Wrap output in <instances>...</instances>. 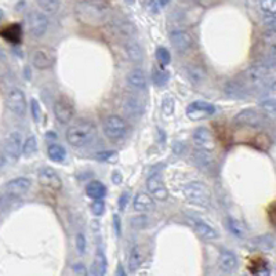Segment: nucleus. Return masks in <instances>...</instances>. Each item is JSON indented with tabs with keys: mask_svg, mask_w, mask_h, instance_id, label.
Instances as JSON below:
<instances>
[{
	"mask_svg": "<svg viewBox=\"0 0 276 276\" xmlns=\"http://www.w3.org/2000/svg\"><path fill=\"white\" fill-rule=\"evenodd\" d=\"M272 72H273V65L266 64V62H257L251 65L249 69L245 72V82L250 89H264L275 83L276 79H272Z\"/></svg>",
	"mask_w": 276,
	"mask_h": 276,
	"instance_id": "1",
	"label": "nucleus"
},
{
	"mask_svg": "<svg viewBox=\"0 0 276 276\" xmlns=\"http://www.w3.org/2000/svg\"><path fill=\"white\" fill-rule=\"evenodd\" d=\"M96 137V127L89 121H77L66 130V141L75 148L89 145Z\"/></svg>",
	"mask_w": 276,
	"mask_h": 276,
	"instance_id": "2",
	"label": "nucleus"
},
{
	"mask_svg": "<svg viewBox=\"0 0 276 276\" xmlns=\"http://www.w3.org/2000/svg\"><path fill=\"white\" fill-rule=\"evenodd\" d=\"M185 199L192 205L201 207H207L210 205L211 193L209 186L201 181H192L188 182L184 188Z\"/></svg>",
	"mask_w": 276,
	"mask_h": 276,
	"instance_id": "3",
	"label": "nucleus"
},
{
	"mask_svg": "<svg viewBox=\"0 0 276 276\" xmlns=\"http://www.w3.org/2000/svg\"><path fill=\"white\" fill-rule=\"evenodd\" d=\"M102 130L106 138L110 141H121L123 140L129 131V126L126 123L123 117L117 115H109L104 121Z\"/></svg>",
	"mask_w": 276,
	"mask_h": 276,
	"instance_id": "4",
	"label": "nucleus"
},
{
	"mask_svg": "<svg viewBox=\"0 0 276 276\" xmlns=\"http://www.w3.org/2000/svg\"><path fill=\"white\" fill-rule=\"evenodd\" d=\"M79 14L86 22H91V25H98L100 22L106 20L108 9L102 3H85L79 7Z\"/></svg>",
	"mask_w": 276,
	"mask_h": 276,
	"instance_id": "5",
	"label": "nucleus"
},
{
	"mask_svg": "<svg viewBox=\"0 0 276 276\" xmlns=\"http://www.w3.org/2000/svg\"><path fill=\"white\" fill-rule=\"evenodd\" d=\"M22 136L18 131H13L6 137L3 144V157L9 161V163H15L20 159L22 153Z\"/></svg>",
	"mask_w": 276,
	"mask_h": 276,
	"instance_id": "6",
	"label": "nucleus"
},
{
	"mask_svg": "<svg viewBox=\"0 0 276 276\" xmlns=\"http://www.w3.org/2000/svg\"><path fill=\"white\" fill-rule=\"evenodd\" d=\"M260 50H261V62L266 64H275L276 61V29H269L262 33L260 42Z\"/></svg>",
	"mask_w": 276,
	"mask_h": 276,
	"instance_id": "7",
	"label": "nucleus"
},
{
	"mask_svg": "<svg viewBox=\"0 0 276 276\" xmlns=\"http://www.w3.org/2000/svg\"><path fill=\"white\" fill-rule=\"evenodd\" d=\"M214 112H216V106L206 101H193L186 106V116L193 122L207 119L211 115H214Z\"/></svg>",
	"mask_w": 276,
	"mask_h": 276,
	"instance_id": "8",
	"label": "nucleus"
},
{
	"mask_svg": "<svg viewBox=\"0 0 276 276\" xmlns=\"http://www.w3.org/2000/svg\"><path fill=\"white\" fill-rule=\"evenodd\" d=\"M264 116L258 113L254 109H243L233 117V125L241 126V127H251V129H258L264 126Z\"/></svg>",
	"mask_w": 276,
	"mask_h": 276,
	"instance_id": "9",
	"label": "nucleus"
},
{
	"mask_svg": "<svg viewBox=\"0 0 276 276\" xmlns=\"http://www.w3.org/2000/svg\"><path fill=\"white\" fill-rule=\"evenodd\" d=\"M6 106L15 113V115H24L26 110V97L24 91L13 87L6 94Z\"/></svg>",
	"mask_w": 276,
	"mask_h": 276,
	"instance_id": "10",
	"label": "nucleus"
},
{
	"mask_svg": "<svg viewBox=\"0 0 276 276\" xmlns=\"http://www.w3.org/2000/svg\"><path fill=\"white\" fill-rule=\"evenodd\" d=\"M54 116L57 121L62 123V125H66L72 121L73 117V113H75V109H73V105L70 104V101L65 97H60L58 100L54 102Z\"/></svg>",
	"mask_w": 276,
	"mask_h": 276,
	"instance_id": "11",
	"label": "nucleus"
},
{
	"mask_svg": "<svg viewBox=\"0 0 276 276\" xmlns=\"http://www.w3.org/2000/svg\"><path fill=\"white\" fill-rule=\"evenodd\" d=\"M193 142L198 149L203 151H214L216 149V140L214 136L206 127H198L193 133Z\"/></svg>",
	"mask_w": 276,
	"mask_h": 276,
	"instance_id": "12",
	"label": "nucleus"
},
{
	"mask_svg": "<svg viewBox=\"0 0 276 276\" xmlns=\"http://www.w3.org/2000/svg\"><path fill=\"white\" fill-rule=\"evenodd\" d=\"M37 180L41 182V185L49 188L51 191H60L62 188V181H61L60 176L51 167L41 169L37 173Z\"/></svg>",
	"mask_w": 276,
	"mask_h": 276,
	"instance_id": "13",
	"label": "nucleus"
},
{
	"mask_svg": "<svg viewBox=\"0 0 276 276\" xmlns=\"http://www.w3.org/2000/svg\"><path fill=\"white\" fill-rule=\"evenodd\" d=\"M49 29V18L46 14L33 11L29 15V30L35 37H42L46 35V32Z\"/></svg>",
	"mask_w": 276,
	"mask_h": 276,
	"instance_id": "14",
	"label": "nucleus"
},
{
	"mask_svg": "<svg viewBox=\"0 0 276 276\" xmlns=\"http://www.w3.org/2000/svg\"><path fill=\"white\" fill-rule=\"evenodd\" d=\"M146 189L149 191V193L155 198L156 201L165 202L169 198V191H167V188L163 184L159 174H153L146 180Z\"/></svg>",
	"mask_w": 276,
	"mask_h": 276,
	"instance_id": "15",
	"label": "nucleus"
},
{
	"mask_svg": "<svg viewBox=\"0 0 276 276\" xmlns=\"http://www.w3.org/2000/svg\"><path fill=\"white\" fill-rule=\"evenodd\" d=\"M171 45L180 53H185L193 46V37L186 30H174L170 33Z\"/></svg>",
	"mask_w": 276,
	"mask_h": 276,
	"instance_id": "16",
	"label": "nucleus"
},
{
	"mask_svg": "<svg viewBox=\"0 0 276 276\" xmlns=\"http://www.w3.org/2000/svg\"><path fill=\"white\" fill-rule=\"evenodd\" d=\"M122 105H123V110L131 117H140L144 113V109H145L144 102L141 101V98L133 96V94H126L123 97Z\"/></svg>",
	"mask_w": 276,
	"mask_h": 276,
	"instance_id": "17",
	"label": "nucleus"
},
{
	"mask_svg": "<svg viewBox=\"0 0 276 276\" xmlns=\"http://www.w3.org/2000/svg\"><path fill=\"white\" fill-rule=\"evenodd\" d=\"M55 55L49 49H39L32 55V64L37 69H49L54 65Z\"/></svg>",
	"mask_w": 276,
	"mask_h": 276,
	"instance_id": "18",
	"label": "nucleus"
},
{
	"mask_svg": "<svg viewBox=\"0 0 276 276\" xmlns=\"http://www.w3.org/2000/svg\"><path fill=\"white\" fill-rule=\"evenodd\" d=\"M32 186V181L25 177H20V178H14V180L9 181L5 184V191L6 193H10V195L15 196H22L28 193V191Z\"/></svg>",
	"mask_w": 276,
	"mask_h": 276,
	"instance_id": "19",
	"label": "nucleus"
},
{
	"mask_svg": "<svg viewBox=\"0 0 276 276\" xmlns=\"http://www.w3.org/2000/svg\"><path fill=\"white\" fill-rule=\"evenodd\" d=\"M276 246L275 238L269 233L265 235H260L253 238L249 241V247L251 250H258V251H271L273 250Z\"/></svg>",
	"mask_w": 276,
	"mask_h": 276,
	"instance_id": "20",
	"label": "nucleus"
},
{
	"mask_svg": "<svg viewBox=\"0 0 276 276\" xmlns=\"http://www.w3.org/2000/svg\"><path fill=\"white\" fill-rule=\"evenodd\" d=\"M133 207L138 213H144L145 214V213H149V211L155 209V202H153V198L151 195H148L145 192H140L134 198Z\"/></svg>",
	"mask_w": 276,
	"mask_h": 276,
	"instance_id": "21",
	"label": "nucleus"
},
{
	"mask_svg": "<svg viewBox=\"0 0 276 276\" xmlns=\"http://www.w3.org/2000/svg\"><path fill=\"white\" fill-rule=\"evenodd\" d=\"M2 37L11 45H20L22 42V26L18 22L7 25L2 29Z\"/></svg>",
	"mask_w": 276,
	"mask_h": 276,
	"instance_id": "22",
	"label": "nucleus"
},
{
	"mask_svg": "<svg viewBox=\"0 0 276 276\" xmlns=\"http://www.w3.org/2000/svg\"><path fill=\"white\" fill-rule=\"evenodd\" d=\"M218 266H220L221 271L224 272L235 271L236 266H238V258H236L235 253L231 250H221Z\"/></svg>",
	"mask_w": 276,
	"mask_h": 276,
	"instance_id": "23",
	"label": "nucleus"
},
{
	"mask_svg": "<svg viewBox=\"0 0 276 276\" xmlns=\"http://www.w3.org/2000/svg\"><path fill=\"white\" fill-rule=\"evenodd\" d=\"M192 225L195 228V232L198 236H201L202 239L205 241H214L218 239V232L210 226L206 222H202V221H192Z\"/></svg>",
	"mask_w": 276,
	"mask_h": 276,
	"instance_id": "24",
	"label": "nucleus"
},
{
	"mask_svg": "<svg viewBox=\"0 0 276 276\" xmlns=\"http://www.w3.org/2000/svg\"><path fill=\"white\" fill-rule=\"evenodd\" d=\"M224 91H225L226 96L231 97V98H246L247 97L246 87L236 81L226 82Z\"/></svg>",
	"mask_w": 276,
	"mask_h": 276,
	"instance_id": "25",
	"label": "nucleus"
},
{
	"mask_svg": "<svg viewBox=\"0 0 276 276\" xmlns=\"http://www.w3.org/2000/svg\"><path fill=\"white\" fill-rule=\"evenodd\" d=\"M86 195L94 199H104L106 195V186L101 181H91L86 186Z\"/></svg>",
	"mask_w": 276,
	"mask_h": 276,
	"instance_id": "26",
	"label": "nucleus"
},
{
	"mask_svg": "<svg viewBox=\"0 0 276 276\" xmlns=\"http://www.w3.org/2000/svg\"><path fill=\"white\" fill-rule=\"evenodd\" d=\"M126 79H127V83L134 89L141 90V89L146 87V76L141 69H131L126 76Z\"/></svg>",
	"mask_w": 276,
	"mask_h": 276,
	"instance_id": "27",
	"label": "nucleus"
},
{
	"mask_svg": "<svg viewBox=\"0 0 276 276\" xmlns=\"http://www.w3.org/2000/svg\"><path fill=\"white\" fill-rule=\"evenodd\" d=\"M106 269H108L106 256L104 254V251L98 250L97 251L94 261H93V265H91V273L96 276H102L106 273Z\"/></svg>",
	"mask_w": 276,
	"mask_h": 276,
	"instance_id": "28",
	"label": "nucleus"
},
{
	"mask_svg": "<svg viewBox=\"0 0 276 276\" xmlns=\"http://www.w3.org/2000/svg\"><path fill=\"white\" fill-rule=\"evenodd\" d=\"M226 225H228V229L231 231V233L239 238V239H245L247 235V226L242 222V221L236 220L233 217H228L226 218Z\"/></svg>",
	"mask_w": 276,
	"mask_h": 276,
	"instance_id": "29",
	"label": "nucleus"
},
{
	"mask_svg": "<svg viewBox=\"0 0 276 276\" xmlns=\"http://www.w3.org/2000/svg\"><path fill=\"white\" fill-rule=\"evenodd\" d=\"M144 261V251L140 246H134L130 251V257H129V269L131 272L137 271Z\"/></svg>",
	"mask_w": 276,
	"mask_h": 276,
	"instance_id": "30",
	"label": "nucleus"
},
{
	"mask_svg": "<svg viewBox=\"0 0 276 276\" xmlns=\"http://www.w3.org/2000/svg\"><path fill=\"white\" fill-rule=\"evenodd\" d=\"M193 159L203 169H211V167H214V159L209 155V151L198 149V151L193 152Z\"/></svg>",
	"mask_w": 276,
	"mask_h": 276,
	"instance_id": "31",
	"label": "nucleus"
},
{
	"mask_svg": "<svg viewBox=\"0 0 276 276\" xmlns=\"http://www.w3.org/2000/svg\"><path fill=\"white\" fill-rule=\"evenodd\" d=\"M47 156H49L53 162L61 163V162L65 161L66 157L65 148L62 145H58V144H51V145H49V148H47Z\"/></svg>",
	"mask_w": 276,
	"mask_h": 276,
	"instance_id": "32",
	"label": "nucleus"
},
{
	"mask_svg": "<svg viewBox=\"0 0 276 276\" xmlns=\"http://www.w3.org/2000/svg\"><path fill=\"white\" fill-rule=\"evenodd\" d=\"M126 53L129 55L130 61L136 62V64L142 61V50H141L140 45L136 42L130 41L126 43Z\"/></svg>",
	"mask_w": 276,
	"mask_h": 276,
	"instance_id": "33",
	"label": "nucleus"
},
{
	"mask_svg": "<svg viewBox=\"0 0 276 276\" xmlns=\"http://www.w3.org/2000/svg\"><path fill=\"white\" fill-rule=\"evenodd\" d=\"M37 6L46 14H55L61 6V0H36Z\"/></svg>",
	"mask_w": 276,
	"mask_h": 276,
	"instance_id": "34",
	"label": "nucleus"
},
{
	"mask_svg": "<svg viewBox=\"0 0 276 276\" xmlns=\"http://www.w3.org/2000/svg\"><path fill=\"white\" fill-rule=\"evenodd\" d=\"M96 159L100 162H105V163H116L119 159V153L116 151H102L97 153Z\"/></svg>",
	"mask_w": 276,
	"mask_h": 276,
	"instance_id": "35",
	"label": "nucleus"
},
{
	"mask_svg": "<svg viewBox=\"0 0 276 276\" xmlns=\"http://www.w3.org/2000/svg\"><path fill=\"white\" fill-rule=\"evenodd\" d=\"M152 81L156 86H165L169 81V72L165 69H155L152 72Z\"/></svg>",
	"mask_w": 276,
	"mask_h": 276,
	"instance_id": "36",
	"label": "nucleus"
},
{
	"mask_svg": "<svg viewBox=\"0 0 276 276\" xmlns=\"http://www.w3.org/2000/svg\"><path fill=\"white\" fill-rule=\"evenodd\" d=\"M156 60H157V62H159L162 66L169 65L171 61L170 51L167 50V49H165V47H157V49H156Z\"/></svg>",
	"mask_w": 276,
	"mask_h": 276,
	"instance_id": "37",
	"label": "nucleus"
},
{
	"mask_svg": "<svg viewBox=\"0 0 276 276\" xmlns=\"http://www.w3.org/2000/svg\"><path fill=\"white\" fill-rule=\"evenodd\" d=\"M36 151H37V140H36V137H29V138L24 142V146H22V155L30 156L33 155Z\"/></svg>",
	"mask_w": 276,
	"mask_h": 276,
	"instance_id": "38",
	"label": "nucleus"
},
{
	"mask_svg": "<svg viewBox=\"0 0 276 276\" xmlns=\"http://www.w3.org/2000/svg\"><path fill=\"white\" fill-rule=\"evenodd\" d=\"M188 75H189L192 82L199 83V82H202L203 79H205V70L202 69L201 66L191 65V66H188Z\"/></svg>",
	"mask_w": 276,
	"mask_h": 276,
	"instance_id": "39",
	"label": "nucleus"
},
{
	"mask_svg": "<svg viewBox=\"0 0 276 276\" xmlns=\"http://www.w3.org/2000/svg\"><path fill=\"white\" fill-rule=\"evenodd\" d=\"M148 225V218L146 216H144V213H141V216L133 217L130 220V226L136 228V229H142Z\"/></svg>",
	"mask_w": 276,
	"mask_h": 276,
	"instance_id": "40",
	"label": "nucleus"
},
{
	"mask_svg": "<svg viewBox=\"0 0 276 276\" xmlns=\"http://www.w3.org/2000/svg\"><path fill=\"white\" fill-rule=\"evenodd\" d=\"M91 213L94 214V216H102L104 214V211H105V203L102 199H94V202L91 203Z\"/></svg>",
	"mask_w": 276,
	"mask_h": 276,
	"instance_id": "41",
	"label": "nucleus"
},
{
	"mask_svg": "<svg viewBox=\"0 0 276 276\" xmlns=\"http://www.w3.org/2000/svg\"><path fill=\"white\" fill-rule=\"evenodd\" d=\"M262 110L271 116H276V100H264L260 104Z\"/></svg>",
	"mask_w": 276,
	"mask_h": 276,
	"instance_id": "42",
	"label": "nucleus"
},
{
	"mask_svg": "<svg viewBox=\"0 0 276 276\" xmlns=\"http://www.w3.org/2000/svg\"><path fill=\"white\" fill-rule=\"evenodd\" d=\"M260 6L266 14L276 15V0H261Z\"/></svg>",
	"mask_w": 276,
	"mask_h": 276,
	"instance_id": "43",
	"label": "nucleus"
},
{
	"mask_svg": "<svg viewBox=\"0 0 276 276\" xmlns=\"http://www.w3.org/2000/svg\"><path fill=\"white\" fill-rule=\"evenodd\" d=\"M86 247H87V241H86L85 235L82 232H79L76 235V250L79 251L81 256H83L86 253Z\"/></svg>",
	"mask_w": 276,
	"mask_h": 276,
	"instance_id": "44",
	"label": "nucleus"
},
{
	"mask_svg": "<svg viewBox=\"0 0 276 276\" xmlns=\"http://www.w3.org/2000/svg\"><path fill=\"white\" fill-rule=\"evenodd\" d=\"M30 113H32V117H33V121L36 122V123H39V121H41V115H42V109H41V105H39V102H37V100H32V102H30Z\"/></svg>",
	"mask_w": 276,
	"mask_h": 276,
	"instance_id": "45",
	"label": "nucleus"
},
{
	"mask_svg": "<svg viewBox=\"0 0 276 276\" xmlns=\"http://www.w3.org/2000/svg\"><path fill=\"white\" fill-rule=\"evenodd\" d=\"M173 109H174V101L171 98H166L163 100V113L166 115H171L173 113Z\"/></svg>",
	"mask_w": 276,
	"mask_h": 276,
	"instance_id": "46",
	"label": "nucleus"
},
{
	"mask_svg": "<svg viewBox=\"0 0 276 276\" xmlns=\"http://www.w3.org/2000/svg\"><path fill=\"white\" fill-rule=\"evenodd\" d=\"M73 272H75L76 275L86 276L87 275V268L85 266V264L77 262V264H75V265H73Z\"/></svg>",
	"mask_w": 276,
	"mask_h": 276,
	"instance_id": "47",
	"label": "nucleus"
},
{
	"mask_svg": "<svg viewBox=\"0 0 276 276\" xmlns=\"http://www.w3.org/2000/svg\"><path fill=\"white\" fill-rule=\"evenodd\" d=\"M268 217L271 220L272 225L276 226V203H272L271 207L268 209Z\"/></svg>",
	"mask_w": 276,
	"mask_h": 276,
	"instance_id": "48",
	"label": "nucleus"
},
{
	"mask_svg": "<svg viewBox=\"0 0 276 276\" xmlns=\"http://www.w3.org/2000/svg\"><path fill=\"white\" fill-rule=\"evenodd\" d=\"M127 202H129V193H127V192H123L121 195V198H119V209H121L122 211L125 210Z\"/></svg>",
	"mask_w": 276,
	"mask_h": 276,
	"instance_id": "49",
	"label": "nucleus"
},
{
	"mask_svg": "<svg viewBox=\"0 0 276 276\" xmlns=\"http://www.w3.org/2000/svg\"><path fill=\"white\" fill-rule=\"evenodd\" d=\"M113 225H115L116 235L121 236L122 235V225H121V218H119V216H117V214H115V216H113Z\"/></svg>",
	"mask_w": 276,
	"mask_h": 276,
	"instance_id": "50",
	"label": "nucleus"
},
{
	"mask_svg": "<svg viewBox=\"0 0 276 276\" xmlns=\"http://www.w3.org/2000/svg\"><path fill=\"white\" fill-rule=\"evenodd\" d=\"M112 181H113V184H116V185L122 184L123 177H122V174L119 173V171H113V174H112Z\"/></svg>",
	"mask_w": 276,
	"mask_h": 276,
	"instance_id": "51",
	"label": "nucleus"
},
{
	"mask_svg": "<svg viewBox=\"0 0 276 276\" xmlns=\"http://www.w3.org/2000/svg\"><path fill=\"white\" fill-rule=\"evenodd\" d=\"M265 22H266V25L269 26V28H272V29H276V15H273L272 18H268Z\"/></svg>",
	"mask_w": 276,
	"mask_h": 276,
	"instance_id": "52",
	"label": "nucleus"
},
{
	"mask_svg": "<svg viewBox=\"0 0 276 276\" xmlns=\"http://www.w3.org/2000/svg\"><path fill=\"white\" fill-rule=\"evenodd\" d=\"M115 275H126V272H125V269H123V266H122V264H119V265H117V269H116V272H115Z\"/></svg>",
	"mask_w": 276,
	"mask_h": 276,
	"instance_id": "53",
	"label": "nucleus"
},
{
	"mask_svg": "<svg viewBox=\"0 0 276 276\" xmlns=\"http://www.w3.org/2000/svg\"><path fill=\"white\" fill-rule=\"evenodd\" d=\"M47 137H49V138H57L54 131H49V133H47Z\"/></svg>",
	"mask_w": 276,
	"mask_h": 276,
	"instance_id": "54",
	"label": "nucleus"
},
{
	"mask_svg": "<svg viewBox=\"0 0 276 276\" xmlns=\"http://www.w3.org/2000/svg\"><path fill=\"white\" fill-rule=\"evenodd\" d=\"M169 3H170V0H161V5H162V6L169 5Z\"/></svg>",
	"mask_w": 276,
	"mask_h": 276,
	"instance_id": "55",
	"label": "nucleus"
}]
</instances>
